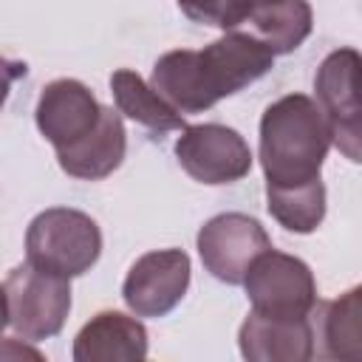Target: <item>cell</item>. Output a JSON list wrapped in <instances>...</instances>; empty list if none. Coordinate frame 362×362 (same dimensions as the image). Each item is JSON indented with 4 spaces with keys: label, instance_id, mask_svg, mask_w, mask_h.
Instances as JSON below:
<instances>
[{
    "label": "cell",
    "instance_id": "1",
    "mask_svg": "<svg viewBox=\"0 0 362 362\" xmlns=\"http://www.w3.org/2000/svg\"><path fill=\"white\" fill-rule=\"evenodd\" d=\"M331 133L320 105L305 93H286L260 116V167L266 187L320 181Z\"/></svg>",
    "mask_w": 362,
    "mask_h": 362
},
{
    "label": "cell",
    "instance_id": "2",
    "mask_svg": "<svg viewBox=\"0 0 362 362\" xmlns=\"http://www.w3.org/2000/svg\"><path fill=\"white\" fill-rule=\"evenodd\" d=\"M99 255L102 232L88 212L51 206L34 215L25 229V260L62 277H79L90 272Z\"/></svg>",
    "mask_w": 362,
    "mask_h": 362
},
{
    "label": "cell",
    "instance_id": "3",
    "mask_svg": "<svg viewBox=\"0 0 362 362\" xmlns=\"http://www.w3.org/2000/svg\"><path fill=\"white\" fill-rule=\"evenodd\" d=\"M3 291L8 325L17 337L40 342L62 331L71 311V277H62L25 260L8 272Z\"/></svg>",
    "mask_w": 362,
    "mask_h": 362
},
{
    "label": "cell",
    "instance_id": "4",
    "mask_svg": "<svg viewBox=\"0 0 362 362\" xmlns=\"http://www.w3.org/2000/svg\"><path fill=\"white\" fill-rule=\"evenodd\" d=\"M243 288L252 311L263 317H311L317 305V283L308 263L272 246L249 263Z\"/></svg>",
    "mask_w": 362,
    "mask_h": 362
},
{
    "label": "cell",
    "instance_id": "5",
    "mask_svg": "<svg viewBox=\"0 0 362 362\" xmlns=\"http://www.w3.org/2000/svg\"><path fill=\"white\" fill-rule=\"evenodd\" d=\"M359 51L356 48H337L331 51L314 76V93L317 105L325 116L331 144L339 147V153L348 161H359Z\"/></svg>",
    "mask_w": 362,
    "mask_h": 362
},
{
    "label": "cell",
    "instance_id": "6",
    "mask_svg": "<svg viewBox=\"0 0 362 362\" xmlns=\"http://www.w3.org/2000/svg\"><path fill=\"white\" fill-rule=\"evenodd\" d=\"M175 158L181 170L198 184H235L252 170V150L246 139L226 124H189L175 139Z\"/></svg>",
    "mask_w": 362,
    "mask_h": 362
},
{
    "label": "cell",
    "instance_id": "7",
    "mask_svg": "<svg viewBox=\"0 0 362 362\" xmlns=\"http://www.w3.org/2000/svg\"><path fill=\"white\" fill-rule=\"evenodd\" d=\"M272 65H274V54L255 34L235 28L212 40L201 51H195L198 79L212 105L257 82L272 71Z\"/></svg>",
    "mask_w": 362,
    "mask_h": 362
},
{
    "label": "cell",
    "instance_id": "8",
    "mask_svg": "<svg viewBox=\"0 0 362 362\" xmlns=\"http://www.w3.org/2000/svg\"><path fill=\"white\" fill-rule=\"evenodd\" d=\"M198 255L204 269L229 286H240L249 263L272 246L257 218L246 212H221L198 229Z\"/></svg>",
    "mask_w": 362,
    "mask_h": 362
},
{
    "label": "cell",
    "instance_id": "9",
    "mask_svg": "<svg viewBox=\"0 0 362 362\" xmlns=\"http://www.w3.org/2000/svg\"><path fill=\"white\" fill-rule=\"evenodd\" d=\"M189 255L181 249H156L141 255L124 283V305L136 317H167L189 288Z\"/></svg>",
    "mask_w": 362,
    "mask_h": 362
},
{
    "label": "cell",
    "instance_id": "10",
    "mask_svg": "<svg viewBox=\"0 0 362 362\" xmlns=\"http://www.w3.org/2000/svg\"><path fill=\"white\" fill-rule=\"evenodd\" d=\"M99 113L102 105L93 96V90L79 79L62 76L40 90L34 119L45 141H51V147L59 150L90 133L99 122Z\"/></svg>",
    "mask_w": 362,
    "mask_h": 362
},
{
    "label": "cell",
    "instance_id": "11",
    "mask_svg": "<svg viewBox=\"0 0 362 362\" xmlns=\"http://www.w3.org/2000/svg\"><path fill=\"white\" fill-rule=\"evenodd\" d=\"M238 345L249 362H308L314 356L311 317H263L249 311L240 322Z\"/></svg>",
    "mask_w": 362,
    "mask_h": 362
},
{
    "label": "cell",
    "instance_id": "12",
    "mask_svg": "<svg viewBox=\"0 0 362 362\" xmlns=\"http://www.w3.org/2000/svg\"><path fill=\"white\" fill-rule=\"evenodd\" d=\"M124 153H127V133H124L122 113L116 107L102 105L96 127L90 133H85L79 141L59 147L57 161H59L62 173H68L71 178L102 181L113 170H119V164L124 161Z\"/></svg>",
    "mask_w": 362,
    "mask_h": 362
},
{
    "label": "cell",
    "instance_id": "13",
    "mask_svg": "<svg viewBox=\"0 0 362 362\" xmlns=\"http://www.w3.org/2000/svg\"><path fill=\"white\" fill-rule=\"evenodd\" d=\"M71 356L74 362H139L147 356V328L124 311H99L74 337Z\"/></svg>",
    "mask_w": 362,
    "mask_h": 362
},
{
    "label": "cell",
    "instance_id": "14",
    "mask_svg": "<svg viewBox=\"0 0 362 362\" xmlns=\"http://www.w3.org/2000/svg\"><path fill=\"white\" fill-rule=\"evenodd\" d=\"M314 354L328 356V359H348L359 362L362 359V288L354 286L337 300L314 305Z\"/></svg>",
    "mask_w": 362,
    "mask_h": 362
},
{
    "label": "cell",
    "instance_id": "15",
    "mask_svg": "<svg viewBox=\"0 0 362 362\" xmlns=\"http://www.w3.org/2000/svg\"><path fill=\"white\" fill-rule=\"evenodd\" d=\"M274 57L297 51L311 28H314V11L308 0H252L249 14L243 20Z\"/></svg>",
    "mask_w": 362,
    "mask_h": 362
},
{
    "label": "cell",
    "instance_id": "16",
    "mask_svg": "<svg viewBox=\"0 0 362 362\" xmlns=\"http://www.w3.org/2000/svg\"><path fill=\"white\" fill-rule=\"evenodd\" d=\"M110 93H113V105L122 116L133 119L136 124H141L153 133H170V130L187 127L184 116L175 107H170L153 90V85H147L130 68H119L110 74Z\"/></svg>",
    "mask_w": 362,
    "mask_h": 362
},
{
    "label": "cell",
    "instance_id": "17",
    "mask_svg": "<svg viewBox=\"0 0 362 362\" xmlns=\"http://www.w3.org/2000/svg\"><path fill=\"white\" fill-rule=\"evenodd\" d=\"M266 206L283 229L308 235L325 218V184L320 178L303 187H266Z\"/></svg>",
    "mask_w": 362,
    "mask_h": 362
},
{
    "label": "cell",
    "instance_id": "18",
    "mask_svg": "<svg viewBox=\"0 0 362 362\" xmlns=\"http://www.w3.org/2000/svg\"><path fill=\"white\" fill-rule=\"evenodd\" d=\"M175 3L184 11V17H189L192 23L232 31L243 25L252 0H175Z\"/></svg>",
    "mask_w": 362,
    "mask_h": 362
},
{
    "label": "cell",
    "instance_id": "19",
    "mask_svg": "<svg viewBox=\"0 0 362 362\" xmlns=\"http://www.w3.org/2000/svg\"><path fill=\"white\" fill-rule=\"evenodd\" d=\"M28 74V65L20 62V59H8V57H0V107L6 105L8 99V90L17 79H23Z\"/></svg>",
    "mask_w": 362,
    "mask_h": 362
},
{
    "label": "cell",
    "instance_id": "20",
    "mask_svg": "<svg viewBox=\"0 0 362 362\" xmlns=\"http://www.w3.org/2000/svg\"><path fill=\"white\" fill-rule=\"evenodd\" d=\"M20 356L42 359V354H40V351H34V348L23 345L20 339H6V337H0V359H20Z\"/></svg>",
    "mask_w": 362,
    "mask_h": 362
},
{
    "label": "cell",
    "instance_id": "21",
    "mask_svg": "<svg viewBox=\"0 0 362 362\" xmlns=\"http://www.w3.org/2000/svg\"><path fill=\"white\" fill-rule=\"evenodd\" d=\"M8 325V308H6V291L0 286V337H3V328Z\"/></svg>",
    "mask_w": 362,
    "mask_h": 362
}]
</instances>
